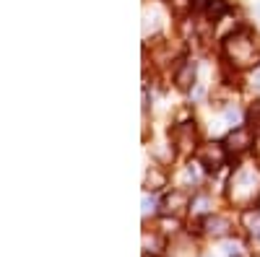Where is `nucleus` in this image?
<instances>
[{"label": "nucleus", "instance_id": "obj_2", "mask_svg": "<svg viewBox=\"0 0 260 257\" xmlns=\"http://www.w3.org/2000/svg\"><path fill=\"white\" fill-rule=\"evenodd\" d=\"M260 190V174L255 169H237V174L232 177V200L245 203L252 200Z\"/></svg>", "mask_w": 260, "mask_h": 257}, {"label": "nucleus", "instance_id": "obj_12", "mask_svg": "<svg viewBox=\"0 0 260 257\" xmlns=\"http://www.w3.org/2000/svg\"><path fill=\"white\" fill-rule=\"evenodd\" d=\"M250 122H252V127H255V133L260 135V101L252 104V109H250Z\"/></svg>", "mask_w": 260, "mask_h": 257}, {"label": "nucleus", "instance_id": "obj_4", "mask_svg": "<svg viewBox=\"0 0 260 257\" xmlns=\"http://www.w3.org/2000/svg\"><path fill=\"white\" fill-rule=\"evenodd\" d=\"M252 145V133L247 130V127H237V130H232L226 135V148L234 154H242L247 151V148Z\"/></svg>", "mask_w": 260, "mask_h": 257}, {"label": "nucleus", "instance_id": "obj_1", "mask_svg": "<svg viewBox=\"0 0 260 257\" xmlns=\"http://www.w3.org/2000/svg\"><path fill=\"white\" fill-rule=\"evenodd\" d=\"M224 55H226V60L232 62L234 68H252V65L260 62V52H257L255 39H252V34L247 29L234 31V34L226 36Z\"/></svg>", "mask_w": 260, "mask_h": 257}, {"label": "nucleus", "instance_id": "obj_15", "mask_svg": "<svg viewBox=\"0 0 260 257\" xmlns=\"http://www.w3.org/2000/svg\"><path fill=\"white\" fill-rule=\"evenodd\" d=\"M252 83H255V89L260 91V68L255 70V76H252Z\"/></svg>", "mask_w": 260, "mask_h": 257}, {"label": "nucleus", "instance_id": "obj_13", "mask_svg": "<svg viewBox=\"0 0 260 257\" xmlns=\"http://www.w3.org/2000/svg\"><path fill=\"white\" fill-rule=\"evenodd\" d=\"M172 6H175V8L180 11V13H185V11H187V8L192 6V0H172Z\"/></svg>", "mask_w": 260, "mask_h": 257}, {"label": "nucleus", "instance_id": "obj_6", "mask_svg": "<svg viewBox=\"0 0 260 257\" xmlns=\"http://www.w3.org/2000/svg\"><path fill=\"white\" fill-rule=\"evenodd\" d=\"M192 81H195V62L185 60L182 65L177 68V73H175V83L180 86L182 91H187L190 86H192Z\"/></svg>", "mask_w": 260, "mask_h": 257}, {"label": "nucleus", "instance_id": "obj_14", "mask_svg": "<svg viewBox=\"0 0 260 257\" xmlns=\"http://www.w3.org/2000/svg\"><path fill=\"white\" fill-rule=\"evenodd\" d=\"M237 117H240V112H237V109H226V120L229 122H237Z\"/></svg>", "mask_w": 260, "mask_h": 257}, {"label": "nucleus", "instance_id": "obj_8", "mask_svg": "<svg viewBox=\"0 0 260 257\" xmlns=\"http://www.w3.org/2000/svg\"><path fill=\"white\" fill-rule=\"evenodd\" d=\"M229 221L224 216H208L206 218V231L211 234V237H226L229 234Z\"/></svg>", "mask_w": 260, "mask_h": 257}, {"label": "nucleus", "instance_id": "obj_10", "mask_svg": "<svg viewBox=\"0 0 260 257\" xmlns=\"http://www.w3.org/2000/svg\"><path fill=\"white\" fill-rule=\"evenodd\" d=\"M242 224H245V229L252 234V237H260V210H245Z\"/></svg>", "mask_w": 260, "mask_h": 257}, {"label": "nucleus", "instance_id": "obj_16", "mask_svg": "<svg viewBox=\"0 0 260 257\" xmlns=\"http://www.w3.org/2000/svg\"><path fill=\"white\" fill-rule=\"evenodd\" d=\"M148 208H154V200H148V198H143V210H148Z\"/></svg>", "mask_w": 260, "mask_h": 257}, {"label": "nucleus", "instance_id": "obj_3", "mask_svg": "<svg viewBox=\"0 0 260 257\" xmlns=\"http://www.w3.org/2000/svg\"><path fill=\"white\" fill-rule=\"evenodd\" d=\"M224 159H226V151L221 143H206L198 148V161L201 166H206L208 171H216L224 166Z\"/></svg>", "mask_w": 260, "mask_h": 257}, {"label": "nucleus", "instance_id": "obj_11", "mask_svg": "<svg viewBox=\"0 0 260 257\" xmlns=\"http://www.w3.org/2000/svg\"><path fill=\"white\" fill-rule=\"evenodd\" d=\"M224 11H226V3H224V0H208V6H206L208 21H219V18L224 16Z\"/></svg>", "mask_w": 260, "mask_h": 257}, {"label": "nucleus", "instance_id": "obj_5", "mask_svg": "<svg viewBox=\"0 0 260 257\" xmlns=\"http://www.w3.org/2000/svg\"><path fill=\"white\" fill-rule=\"evenodd\" d=\"M172 140H175V145L180 148V151H190V148L195 145V127H192V122L177 125L175 130H172Z\"/></svg>", "mask_w": 260, "mask_h": 257}, {"label": "nucleus", "instance_id": "obj_7", "mask_svg": "<svg viewBox=\"0 0 260 257\" xmlns=\"http://www.w3.org/2000/svg\"><path fill=\"white\" fill-rule=\"evenodd\" d=\"M190 205V198H187V192H172V195L164 200V213H182L185 208Z\"/></svg>", "mask_w": 260, "mask_h": 257}, {"label": "nucleus", "instance_id": "obj_9", "mask_svg": "<svg viewBox=\"0 0 260 257\" xmlns=\"http://www.w3.org/2000/svg\"><path fill=\"white\" fill-rule=\"evenodd\" d=\"M167 185V174L161 169H156V166H151L148 171H146V187L148 190H159V187H164Z\"/></svg>", "mask_w": 260, "mask_h": 257}]
</instances>
